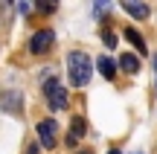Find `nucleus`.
I'll use <instances>...</instances> for the list:
<instances>
[{"mask_svg":"<svg viewBox=\"0 0 157 154\" xmlns=\"http://www.w3.org/2000/svg\"><path fill=\"white\" fill-rule=\"evenodd\" d=\"M67 73H70V85L73 87H84L93 76V61H90L87 52L82 50H73L67 55Z\"/></svg>","mask_w":157,"mask_h":154,"instance_id":"nucleus-1","label":"nucleus"},{"mask_svg":"<svg viewBox=\"0 0 157 154\" xmlns=\"http://www.w3.org/2000/svg\"><path fill=\"white\" fill-rule=\"evenodd\" d=\"M52 41H56V35H52L50 29H41V32H35L32 41H29V52H35V55H44V52L52 47Z\"/></svg>","mask_w":157,"mask_h":154,"instance_id":"nucleus-4","label":"nucleus"},{"mask_svg":"<svg viewBox=\"0 0 157 154\" xmlns=\"http://www.w3.org/2000/svg\"><path fill=\"white\" fill-rule=\"evenodd\" d=\"M35 9H38L41 15H52V12L58 9V0H35Z\"/></svg>","mask_w":157,"mask_h":154,"instance_id":"nucleus-11","label":"nucleus"},{"mask_svg":"<svg viewBox=\"0 0 157 154\" xmlns=\"http://www.w3.org/2000/svg\"><path fill=\"white\" fill-rule=\"evenodd\" d=\"M122 35H125V38L131 41V47H134L137 52H143V55H146V41H143V35L137 32L134 26H125V29H122Z\"/></svg>","mask_w":157,"mask_h":154,"instance_id":"nucleus-8","label":"nucleus"},{"mask_svg":"<svg viewBox=\"0 0 157 154\" xmlns=\"http://www.w3.org/2000/svg\"><path fill=\"white\" fill-rule=\"evenodd\" d=\"M96 67H99V73L105 76L108 81H111L113 76H117V64H113V61H111V58H108V55H102V58H96Z\"/></svg>","mask_w":157,"mask_h":154,"instance_id":"nucleus-9","label":"nucleus"},{"mask_svg":"<svg viewBox=\"0 0 157 154\" xmlns=\"http://www.w3.org/2000/svg\"><path fill=\"white\" fill-rule=\"evenodd\" d=\"M119 6H122V9L134 17V21H146V17L151 15V9H148L146 0H119Z\"/></svg>","mask_w":157,"mask_h":154,"instance_id":"nucleus-5","label":"nucleus"},{"mask_svg":"<svg viewBox=\"0 0 157 154\" xmlns=\"http://www.w3.org/2000/svg\"><path fill=\"white\" fill-rule=\"evenodd\" d=\"M108 9H111V0H93V12L99 21H105L108 17Z\"/></svg>","mask_w":157,"mask_h":154,"instance_id":"nucleus-12","label":"nucleus"},{"mask_svg":"<svg viewBox=\"0 0 157 154\" xmlns=\"http://www.w3.org/2000/svg\"><path fill=\"white\" fill-rule=\"evenodd\" d=\"M78 154H93V151H78Z\"/></svg>","mask_w":157,"mask_h":154,"instance_id":"nucleus-17","label":"nucleus"},{"mask_svg":"<svg viewBox=\"0 0 157 154\" xmlns=\"http://www.w3.org/2000/svg\"><path fill=\"white\" fill-rule=\"evenodd\" d=\"M119 67H122L125 73H137V70H140V58L131 55V52H122V55H119Z\"/></svg>","mask_w":157,"mask_h":154,"instance_id":"nucleus-10","label":"nucleus"},{"mask_svg":"<svg viewBox=\"0 0 157 154\" xmlns=\"http://www.w3.org/2000/svg\"><path fill=\"white\" fill-rule=\"evenodd\" d=\"M84 131H87V122L82 119V116H73V122H70V128H67V137H64V143L73 148V145L82 143V137H84Z\"/></svg>","mask_w":157,"mask_h":154,"instance_id":"nucleus-7","label":"nucleus"},{"mask_svg":"<svg viewBox=\"0 0 157 154\" xmlns=\"http://www.w3.org/2000/svg\"><path fill=\"white\" fill-rule=\"evenodd\" d=\"M154 73H157V55H154Z\"/></svg>","mask_w":157,"mask_h":154,"instance_id":"nucleus-16","label":"nucleus"},{"mask_svg":"<svg viewBox=\"0 0 157 154\" xmlns=\"http://www.w3.org/2000/svg\"><path fill=\"white\" fill-rule=\"evenodd\" d=\"M111 154H122V151H117V148H113V151H111Z\"/></svg>","mask_w":157,"mask_h":154,"instance_id":"nucleus-18","label":"nucleus"},{"mask_svg":"<svg viewBox=\"0 0 157 154\" xmlns=\"http://www.w3.org/2000/svg\"><path fill=\"white\" fill-rule=\"evenodd\" d=\"M56 134H58V122H56V119H41V122H38V143L44 145L47 151L56 148V143H58Z\"/></svg>","mask_w":157,"mask_h":154,"instance_id":"nucleus-3","label":"nucleus"},{"mask_svg":"<svg viewBox=\"0 0 157 154\" xmlns=\"http://www.w3.org/2000/svg\"><path fill=\"white\" fill-rule=\"evenodd\" d=\"M12 9H15V6H12V0H0V21H6Z\"/></svg>","mask_w":157,"mask_h":154,"instance_id":"nucleus-14","label":"nucleus"},{"mask_svg":"<svg viewBox=\"0 0 157 154\" xmlns=\"http://www.w3.org/2000/svg\"><path fill=\"white\" fill-rule=\"evenodd\" d=\"M44 96H47V102H50V111H64L67 108V87H64L61 81L50 79L44 85Z\"/></svg>","mask_w":157,"mask_h":154,"instance_id":"nucleus-2","label":"nucleus"},{"mask_svg":"<svg viewBox=\"0 0 157 154\" xmlns=\"http://www.w3.org/2000/svg\"><path fill=\"white\" fill-rule=\"evenodd\" d=\"M102 38H105V47H111V50L117 47V35H113L111 29H105V32H102Z\"/></svg>","mask_w":157,"mask_h":154,"instance_id":"nucleus-15","label":"nucleus"},{"mask_svg":"<svg viewBox=\"0 0 157 154\" xmlns=\"http://www.w3.org/2000/svg\"><path fill=\"white\" fill-rule=\"evenodd\" d=\"M12 6H15V9H17V15H23V17H26L29 12H32L35 0H12Z\"/></svg>","mask_w":157,"mask_h":154,"instance_id":"nucleus-13","label":"nucleus"},{"mask_svg":"<svg viewBox=\"0 0 157 154\" xmlns=\"http://www.w3.org/2000/svg\"><path fill=\"white\" fill-rule=\"evenodd\" d=\"M0 108L9 111V114H21V108H23V93L21 90H3V96H0Z\"/></svg>","mask_w":157,"mask_h":154,"instance_id":"nucleus-6","label":"nucleus"}]
</instances>
